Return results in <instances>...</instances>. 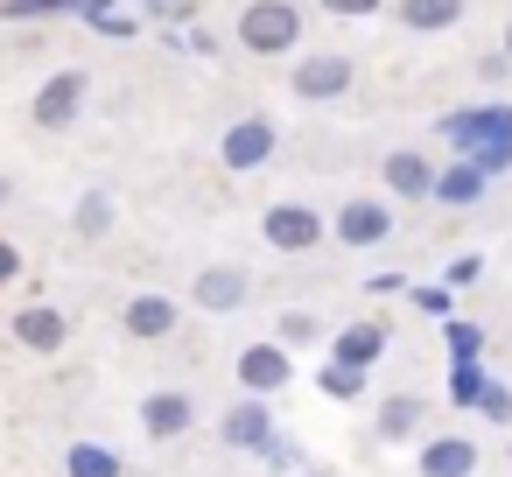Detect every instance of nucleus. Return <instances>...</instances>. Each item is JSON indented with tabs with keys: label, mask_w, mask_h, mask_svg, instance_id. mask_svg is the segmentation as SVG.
<instances>
[{
	"label": "nucleus",
	"mask_w": 512,
	"mask_h": 477,
	"mask_svg": "<svg viewBox=\"0 0 512 477\" xmlns=\"http://www.w3.org/2000/svg\"><path fill=\"white\" fill-rule=\"evenodd\" d=\"M92 29H99V36H134V22H127V15H92Z\"/></svg>",
	"instance_id": "obj_34"
},
{
	"label": "nucleus",
	"mask_w": 512,
	"mask_h": 477,
	"mask_svg": "<svg viewBox=\"0 0 512 477\" xmlns=\"http://www.w3.org/2000/svg\"><path fill=\"white\" fill-rule=\"evenodd\" d=\"M463 8H470V0H400V22L414 36H442V29L463 22Z\"/></svg>",
	"instance_id": "obj_20"
},
{
	"label": "nucleus",
	"mask_w": 512,
	"mask_h": 477,
	"mask_svg": "<svg viewBox=\"0 0 512 477\" xmlns=\"http://www.w3.org/2000/svg\"><path fill=\"white\" fill-rule=\"evenodd\" d=\"M379 351H386V323H379V316L344 323V330L330 337V365H358V372H372V365H379Z\"/></svg>",
	"instance_id": "obj_16"
},
{
	"label": "nucleus",
	"mask_w": 512,
	"mask_h": 477,
	"mask_svg": "<svg viewBox=\"0 0 512 477\" xmlns=\"http://www.w3.org/2000/svg\"><path fill=\"white\" fill-rule=\"evenodd\" d=\"M316 337H323V316H316V309H281L274 344H316Z\"/></svg>",
	"instance_id": "obj_24"
},
{
	"label": "nucleus",
	"mask_w": 512,
	"mask_h": 477,
	"mask_svg": "<svg viewBox=\"0 0 512 477\" xmlns=\"http://www.w3.org/2000/svg\"><path fill=\"white\" fill-rule=\"evenodd\" d=\"M134 8H169V0H134Z\"/></svg>",
	"instance_id": "obj_40"
},
{
	"label": "nucleus",
	"mask_w": 512,
	"mask_h": 477,
	"mask_svg": "<svg viewBox=\"0 0 512 477\" xmlns=\"http://www.w3.org/2000/svg\"><path fill=\"white\" fill-rule=\"evenodd\" d=\"M218 435H225L232 449H246V456H253V449H260V442L274 435V414H267V400H260V393H239V400L225 407Z\"/></svg>",
	"instance_id": "obj_14"
},
{
	"label": "nucleus",
	"mask_w": 512,
	"mask_h": 477,
	"mask_svg": "<svg viewBox=\"0 0 512 477\" xmlns=\"http://www.w3.org/2000/svg\"><path fill=\"white\" fill-rule=\"evenodd\" d=\"M442 344H449L456 365H477V358H484V330L463 323V316H442Z\"/></svg>",
	"instance_id": "obj_22"
},
{
	"label": "nucleus",
	"mask_w": 512,
	"mask_h": 477,
	"mask_svg": "<svg viewBox=\"0 0 512 477\" xmlns=\"http://www.w3.org/2000/svg\"><path fill=\"white\" fill-rule=\"evenodd\" d=\"M50 15H71L64 0H0V22H50Z\"/></svg>",
	"instance_id": "obj_27"
},
{
	"label": "nucleus",
	"mask_w": 512,
	"mask_h": 477,
	"mask_svg": "<svg viewBox=\"0 0 512 477\" xmlns=\"http://www.w3.org/2000/svg\"><path fill=\"white\" fill-rule=\"evenodd\" d=\"M365 295H407V274H372Z\"/></svg>",
	"instance_id": "obj_33"
},
{
	"label": "nucleus",
	"mask_w": 512,
	"mask_h": 477,
	"mask_svg": "<svg viewBox=\"0 0 512 477\" xmlns=\"http://www.w3.org/2000/svg\"><path fill=\"white\" fill-rule=\"evenodd\" d=\"M260 239H267L274 253H316V246L330 239V218H323L316 204H267V211H260Z\"/></svg>",
	"instance_id": "obj_3"
},
{
	"label": "nucleus",
	"mask_w": 512,
	"mask_h": 477,
	"mask_svg": "<svg viewBox=\"0 0 512 477\" xmlns=\"http://www.w3.org/2000/svg\"><path fill=\"white\" fill-rule=\"evenodd\" d=\"M435 127H442V141H449L456 155L512 148V106H505V99H491V106H456V113H442Z\"/></svg>",
	"instance_id": "obj_2"
},
{
	"label": "nucleus",
	"mask_w": 512,
	"mask_h": 477,
	"mask_svg": "<svg viewBox=\"0 0 512 477\" xmlns=\"http://www.w3.org/2000/svg\"><path fill=\"white\" fill-rule=\"evenodd\" d=\"M64 8H71V15H85V22H92V15H106V8H113V0H64Z\"/></svg>",
	"instance_id": "obj_36"
},
{
	"label": "nucleus",
	"mask_w": 512,
	"mask_h": 477,
	"mask_svg": "<svg viewBox=\"0 0 512 477\" xmlns=\"http://www.w3.org/2000/svg\"><path fill=\"white\" fill-rule=\"evenodd\" d=\"M330 239H337V246H351V253H372V246H386V239H393V211H386L379 197H351V204H337Z\"/></svg>",
	"instance_id": "obj_7"
},
{
	"label": "nucleus",
	"mask_w": 512,
	"mask_h": 477,
	"mask_svg": "<svg viewBox=\"0 0 512 477\" xmlns=\"http://www.w3.org/2000/svg\"><path fill=\"white\" fill-rule=\"evenodd\" d=\"M477 78H484V85H505V78H512V64L491 50V57H477Z\"/></svg>",
	"instance_id": "obj_32"
},
{
	"label": "nucleus",
	"mask_w": 512,
	"mask_h": 477,
	"mask_svg": "<svg viewBox=\"0 0 512 477\" xmlns=\"http://www.w3.org/2000/svg\"><path fill=\"white\" fill-rule=\"evenodd\" d=\"M477 274H484V260H477V253H456V260H449V274H442V288H470Z\"/></svg>",
	"instance_id": "obj_30"
},
{
	"label": "nucleus",
	"mask_w": 512,
	"mask_h": 477,
	"mask_svg": "<svg viewBox=\"0 0 512 477\" xmlns=\"http://www.w3.org/2000/svg\"><path fill=\"white\" fill-rule=\"evenodd\" d=\"M176 323H183V309H176V295H162V288H141V295L120 309V330H127L134 344H162V337H176Z\"/></svg>",
	"instance_id": "obj_10"
},
{
	"label": "nucleus",
	"mask_w": 512,
	"mask_h": 477,
	"mask_svg": "<svg viewBox=\"0 0 512 477\" xmlns=\"http://www.w3.org/2000/svg\"><path fill=\"white\" fill-rule=\"evenodd\" d=\"M8 330H15V344H22V351H36V358H50V351H64V344H71V323H64V309H50V302H22Z\"/></svg>",
	"instance_id": "obj_12"
},
{
	"label": "nucleus",
	"mask_w": 512,
	"mask_h": 477,
	"mask_svg": "<svg viewBox=\"0 0 512 477\" xmlns=\"http://www.w3.org/2000/svg\"><path fill=\"white\" fill-rule=\"evenodd\" d=\"M253 456H260V463H267L274 477H288V470H302V463H309V449H302L295 435H281V428H274V435H267V442H260Z\"/></svg>",
	"instance_id": "obj_23"
},
{
	"label": "nucleus",
	"mask_w": 512,
	"mask_h": 477,
	"mask_svg": "<svg viewBox=\"0 0 512 477\" xmlns=\"http://www.w3.org/2000/svg\"><path fill=\"white\" fill-rule=\"evenodd\" d=\"M288 477H337V470H309V463H302V470H288Z\"/></svg>",
	"instance_id": "obj_37"
},
{
	"label": "nucleus",
	"mask_w": 512,
	"mask_h": 477,
	"mask_svg": "<svg viewBox=\"0 0 512 477\" xmlns=\"http://www.w3.org/2000/svg\"><path fill=\"white\" fill-rule=\"evenodd\" d=\"M323 15H337V22H365V15H379L386 0H316Z\"/></svg>",
	"instance_id": "obj_29"
},
{
	"label": "nucleus",
	"mask_w": 512,
	"mask_h": 477,
	"mask_svg": "<svg viewBox=\"0 0 512 477\" xmlns=\"http://www.w3.org/2000/svg\"><path fill=\"white\" fill-rule=\"evenodd\" d=\"M379 176H386V190L407 197V204H421V197L435 190V162H428L421 148H393V155L379 162Z\"/></svg>",
	"instance_id": "obj_15"
},
{
	"label": "nucleus",
	"mask_w": 512,
	"mask_h": 477,
	"mask_svg": "<svg viewBox=\"0 0 512 477\" xmlns=\"http://www.w3.org/2000/svg\"><path fill=\"white\" fill-rule=\"evenodd\" d=\"M484 379H491V372H484V358H477V365H449V400H456V407H477Z\"/></svg>",
	"instance_id": "obj_26"
},
{
	"label": "nucleus",
	"mask_w": 512,
	"mask_h": 477,
	"mask_svg": "<svg viewBox=\"0 0 512 477\" xmlns=\"http://www.w3.org/2000/svg\"><path fill=\"white\" fill-rule=\"evenodd\" d=\"M414 470L421 477H470L477 470V442L470 435H428L421 456H414Z\"/></svg>",
	"instance_id": "obj_17"
},
{
	"label": "nucleus",
	"mask_w": 512,
	"mask_h": 477,
	"mask_svg": "<svg viewBox=\"0 0 512 477\" xmlns=\"http://www.w3.org/2000/svg\"><path fill=\"white\" fill-rule=\"evenodd\" d=\"M239 43L253 57H288L302 43V8L295 0H246L239 8Z\"/></svg>",
	"instance_id": "obj_1"
},
{
	"label": "nucleus",
	"mask_w": 512,
	"mask_h": 477,
	"mask_svg": "<svg viewBox=\"0 0 512 477\" xmlns=\"http://www.w3.org/2000/svg\"><path fill=\"white\" fill-rule=\"evenodd\" d=\"M141 428H148V442H176V435L197 428V400H190L183 386H155V393L141 400Z\"/></svg>",
	"instance_id": "obj_11"
},
{
	"label": "nucleus",
	"mask_w": 512,
	"mask_h": 477,
	"mask_svg": "<svg viewBox=\"0 0 512 477\" xmlns=\"http://www.w3.org/2000/svg\"><path fill=\"white\" fill-rule=\"evenodd\" d=\"M113 218H120L113 190H85V197L71 204V232H78V239H106V232H113Z\"/></svg>",
	"instance_id": "obj_21"
},
{
	"label": "nucleus",
	"mask_w": 512,
	"mask_h": 477,
	"mask_svg": "<svg viewBox=\"0 0 512 477\" xmlns=\"http://www.w3.org/2000/svg\"><path fill=\"white\" fill-rule=\"evenodd\" d=\"M64 477H127V456L113 442H71L64 449Z\"/></svg>",
	"instance_id": "obj_19"
},
{
	"label": "nucleus",
	"mask_w": 512,
	"mask_h": 477,
	"mask_svg": "<svg viewBox=\"0 0 512 477\" xmlns=\"http://www.w3.org/2000/svg\"><path fill=\"white\" fill-rule=\"evenodd\" d=\"M288 85H295V99L330 106V99H344V92L358 85V64H351L344 50H316V57H302V64L288 71Z\"/></svg>",
	"instance_id": "obj_4"
},
{
	"label": "nucleus",
	"mask_w": 512,
	"mask_h": 477,
	"mask_svg": "<svg viewBox=\"0 0 512 477\" xmlns=\"http://www.w3.org/2000/svg\"><path fill=\"white\" fill-rule=\"evenodd\" d=\"M498 57H505V64H512V22H505V43H498Z\"/></svg>",
	"instance_id": "obj_38"
},
{
	"label": "nucleus",
	"mask_w": 512,
	"mask_h": 477,
	"mask_svg": "<svg viewBox=\"0 0 512 477\" xmlns=\"http://www.w3.org/2000/svg\"><path fill=\"white\" fill-rule=\"evenodd\" d=\"M477 414L512 428V386H505V379H484V393H477Z\"/></svg>",
	"instance_id": "obj_28"
},
{
	"label": "nucleus",
	"mask_w": 512,
	"mask_h": 477,
	"mask_svg": "<svg viewBox=\"0 0 512 477\" xmlns=\"http://www.w3.org/2000/svg\"><path fill=\"white\" fill-rule=\"evenodd\" d=\"M407 295H414V309H428V316H449V295H456V288H414V281H407Z\"/></svg>",
	"instance_id": "obj_31"
},
{
	"label": "nucleus",
	"mask_w": 512,
	"mask_h": 477,
	"mask_svg": "<svg viewBox=\"0 0 512 477\" xmlns=\"http://www.w3.org/2000/svg\"><path fill=\"white\" fill-rule=\"evenodd\" d=\"M421 421H428V400L407 386V393H379V414H372V435L379 442H414L421 435Z\"/></svg>",
	"instance_id": "obj_13"
},
{
	"label": "nucleus",
	"mask_w": 512,
	"mask_h": 477,
	"mask_svg": "<svg viewBox=\"0 0 512 477\" xmlns=\"http://www.w3.org/2000/svg\"><path fill=\"white\" fill-rule=\"evenodd\" d=\"M267 155H274V120H267V113L232 120V127H225V141H218V162H225L232 176H253Z\"/></svg>",
	"instance_id": "obj_8"
},
{
	"label": "nucleus",
	"mask_w": 512,
	"mask_h": 477,
	"mask_svg": "<svg viewBox=\"0 0 512 477\" xmlns=\"http://www.w3.org/2000/svg\"><path fill=\"white\" fill-rule=\"evenodd\" d=\"M190 302H197L204 316H232V309H246V302H253V274H246L239 260H211V267H197Z\"/></svg>",
	"instance_id": "obj_6"
},
{
	"label": "nucleus",
	"mask_w": 512,
	"mask_h": 477,
	"mask_svg": "<svg viewBox=\"0 0 512 477\" xmlns=\"http://www.w3.org/2000/svg\"><path fill=\"white\" fill-rule=\"evenodd\" d=\"M484 190H491V176H484L477 162H463V155H456L449 169H435V190H428V197H435V204H456V211H463V204H477Z\"/></svg>",
	"instance_id": "obj_18"
},
{
	"label": "nucleus",
	"mask_w": 512,
	"mask_h": 477,
	"mask_svg": "<svg viewBox=\"0 0 512 477\" xmlns=\"http://www.w3.org/2000/svg\"><path fill=\"white\" fill-rule=\"evenodd\" d=\"M85 99H92V78H85V71H50L43 92H36V106H29V120H36L43 134H64V127H78Z\"/></svg>",
	"instance_id": "obj_5"
},
{
	"label": "nucleus",
	"mask_w": 512,
	"mask_h": 477,
	"mask_svg": "<svg viewBox=\"0 0 512 477\" xmlns=\"http://www.w3.org/2000/svg\"><path fill=\"white\" fill-rule=\"evenodd\" d=\"M232 372H239V393H281L288 379H295V358H288V344H239V358H232Z\"/></svg>",
	"instance_id": "obj_9"
},
{
	"label": "nucleus",
	"mask_w": 512,
	"mask_h": 477,
	"mask_svg": "<svg viewBox=\"0 0 512 477\" xmlns=\"http://www.w3.org/2000/svg\"><path fill=\"white\" fill-rule=\"evenodd\" d=\"M8 197H15V183H8V176H0V204H8Z\"/></svg>",
	"instance_id": "obj_39"
},
{
	"label": "nucleus",
	"mask_w": 512,
	"mask_h": 477,
	"mask_svg": "<svg viewBox=\"0 0 512 477\" xmlns=\"http://www.w3.org/2000/svg\"><path fill=\"white\" fill-rule=\"evenodd\" d=\"M15 274H22V253H15V246H8V239H0V288H8V281H15Z\"/></svg>",
	"instance_id": "obj_35"
},
{
	"label": "nucleus",
	"mask_w": 512,
	"mask_h": 477,
	"mask_svg": "<svg viewBox=\"0 0 512 477\" xmlns=\"http://www.w3.org/2000/svg\"><path fill=\"white\" fill-rule=\"evenodd\" d=\"M316 386H323L330 400H365V372H358V365H323Z\"/></svg>",
	"instance_id": "obj_25"
}]
</instances>
